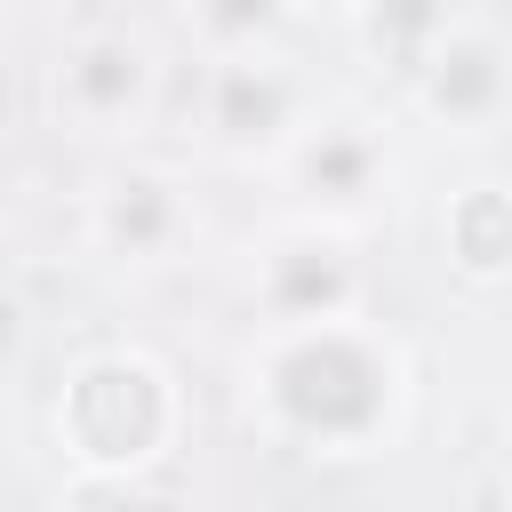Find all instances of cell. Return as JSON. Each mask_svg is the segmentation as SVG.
<instances>
[{"label": "cell", "instance_id": "8", "mask_svg": "<svg viewBox=\"0 0 512 512\" xmlns=\"http://www.w3.org/2000/svg\"><path fill=\"white\" fill-rule=\"evenodd\" d=\"M288 184V200L304 216H328V224H360L392 200V144L376 120L360 112H320L272 168Z\"/></svg>", "mask_w": 512, "mask_h": 512}, {"label": "cell", "instance_id": "9", "mask_svg": "<svg viewBox=\"0 0 512 512\" xmlns=\"http://www.w3.org/2000/svg\"><path fill=\"white\" fill-rule=\"evenodd\" d=\"M440 264L480 296L512 288V176H472L440 200Z\"/></svg>", "mask_w": 512, "mask_h": 512}, {"label": "cell", "instance_id": "12", "mask_svg": "<svg viewBox=\"0 0 512 512\" xmlns=\"http://www.w3.org/2000/svg\"><path fill=\"white\" fill-rule=\"evenodd\" d=\"M504 480H512V472H504Z\"/></svg>", "mask_w": 512, "mask_h": 512}, {"label": "cell", "instance_id": "10", "mask_svg": "<svg viewBox=\"0 0 512 512\" xmlns=\"http://www.w3.org/2000/svg\"><path fill=\"white\" fill-rule=\"evenodd\" d=\"M296 0H192V40L200 56H232V48H272L288 32Z\"/></svg>", "mask_w": 512, "mask_h": 512}, {"label": "cell", "instance_id": "5", "mask_svg": "<svg viewBox=\"0 0 512 512\" xmlns=\"http://www.w3.org/2000/svg\"><path fill=\"white\" fill-rule=\"evenodd\" d=\"M48 112H56V128L96 136V144L144 136L152 112H160V56H152V40L128 32V24L72 32L56 48V64H48Z\"/></svg>", "mask_w": 512, "mask_h": 512}, {"label": "cell", "instance_id": "2", "mask_svg": "<svg viewBox=\"0 0 512 512\" xmlns=\"http://www.w3.org/2000/svg\"><path fill=\"white\" fill-rule=\"evenodd\" d=\"M192 400L176 368L144 344H96L64 368L48 400V440L64 456V504H136L152 472L184 448Z\"/></svg>", "mask_w": 512, "mask_h": 512}, {"label": "cell", "instance_id": "6", "mask_svg": "<svg viewBox=\"0 0 512 512\" xmlns=\"http://www.w3.org/2000/svg\"><path fill=\"white\" fill-rule=\"evenodd\" d=\"M360 296H368V272H360V248H352V224L296 216V224L264 232L256 256H248V304H256V328L336 320V312H360Z\"/></svg>", "mask_w": 512, "mask_h": 512}, {"label": "cell", "instance_id": "1", "mask_svg": "<svg viewBox=\"0 0 512 512\" xmlns=\"http://www.w3.org/2000/svg\"><path fill=\"white\" fill-rule=\"evenodd\" d=\"M408 400H416L408 344L368 312L256 328L240 360V408L256 440L288 456H320V464L384 456L408 424Z\"/></svg>", "mask_w": 512, "mask_h": 512}, {"label": "cell", "instance_id": "4", "mask_svg": "<svg viewBox=\"0 0 512 512\" xmlns=\"http://www.w3.org/2000/svg\"><path fill=\"white\" fill-rule=\"evenodd\" d=\"M80 240L112 272H168L200 248V200L160 160H120L80 200Z\"/></svg>", "mask_w": 512, "mask_h": 512}, {"label": "cell", "instance_id": "3", "mask_svg": "<svg viewBox=\"0 0 512 512\" xmlns=\"http://www.w3.org/2000/svg\"><path fill=\"white\" fill-rule=\"evenodd\" d=\"M200 144L232 168H280V152L320 120L312 72L272 40V48H232L200 56V96H192Z\"/></svg>", "mask_w": 512, "mask_h": 512}, {"label": "cell", "instance_id": "7", "mask_svg": "<svg viewBox=\"0 0 512 512\" xmlns=\"http://www.w3.org/2000/svg\"><path fill=\"white\" fill-rule=\"evenodd\" d=\"M400 88L432 136H496L512 120V32H496L488 16H456Z\"/></svg>", "mask_w": 512, "mask_h": 512}, {"label": "cell", "instance_id": "11", "mask_svg": "<svg viewBox=\"0 0 512 512\" xmlns=\"http://www.w3.org/2000/svg\"><path fill=\"white\" fill-rule=\"evenodd\" d=\"M352 8H360V0H296V16H336V24H344Z\"/></svg>", "mask_w": 512, "mask_h": 512}]
</instances>
